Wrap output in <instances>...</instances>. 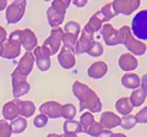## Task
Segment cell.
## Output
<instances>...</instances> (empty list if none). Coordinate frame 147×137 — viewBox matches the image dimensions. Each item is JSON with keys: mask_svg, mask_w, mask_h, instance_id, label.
I'll return each instance as SVG.
<instances>
[{"mask_svg": "<svg viewBox=\"0 0 147 137\" xmlns=\"http://www.w3.org/2000/svg\"><path fill=\"white\" fill-rule=\"evenodd\" d=\"M72 93L80 102V110L84 111L85 109H88L90 113H99L102 110L100 99L87 85L81 83L80 81H75L72 85Z\"/></svg>", "mask_w": 147, "mask_h": 137, "instance_id": "1", "label": "cell"}, {"mask_svg": "<svg viewBox=\"0 0 147 137\" xmlns=\"http://www.w3.org/2000/svg\"><path fill=\"white\" fill-rule=\"evenodd\" d=\"M131 33L139 40H147V9L139 11L131 21Z\"/></svg>", "mask_w": 147, "mask_h": 137, "instance_id": "2", "label": "cell"}, {"mask_svg": "<svg viewBox=\"0 0 147 137\" xmlns=\"http://www.w3.org/2000/svg\"><path fill=\"white\" fill-rule=\"evenodd\" d=\"M26 6H27V3L24 1V0H17V1H12L11 4H9L6 7V12H5L7 24L9 25L17 24L24 17Z\"/></svg>", "mask_w": 147, "mask_h": 137, "instance_id": "3", "label": "cell"}, {"mask_svg": "<svg viewBox=\"0 0 147 137\" xmlns=\"http://www.w3.org/2000/svg\"><path fill=\"white\" fill-rule=\"evenodd\" d=\"M63 33H64V31H63V28H60V27L52 28L49 37L44 40L42 47L50 54V56L54 55V54H57V53H59V50H60Z\"/></svg>", "mask_w": 147, "mask_h": 137, "instance_id": "4", "label": "cell"}, {"mask_svg": "<svg viewBox=\"0 0 147 137\" xmlns=\"http://www.w3.org/2000/svg\"><path fill=\"white\" fill-rule=\"evenodd\" d=\"M21 54V44L17 40L16 31H12L9 34V38L6 39V42L4 43V53L3 58L4 59H16Z\"/></svg>", "mask_w": 147, "mask_h": 137, "instance_id": "5", "label": "cell"}, {"mask_svg": "<svg viewBox=\"0 0 147 137\" xmlns=\"http://www.w3.org/2000/svg\"><path fill=\"white\" fill-rule=\"evenodd\" d=\"M16 36H17V40L21 44V48H24L25 50L31 53V50H33L38 40H37V36L34 34L33 31H31L30 28H25V30H16Z\"/></svg>", "mask_w": 147, "mask_h": 137, "instance_id": "6", "label": "cell"}, {"mask_svg": "<svg viewBox=\"0 0 147 137\" xmlns=\"http://www.w3.org/2000/svg\"><path fill=\"white\" fill-rule=\"evenodd\" d=\"M27 77L22 76L20 74L13 71L11 74V82H12V95L15 98L18 97H22L30 92V88L31 86L30 83L26 81Z\"/></svg>", "mask_w": 147, "mask_h": 137, "instance_id": "7", "label": "cell"}, {"mask_svg": "<svg viewBox=\"0 0 147 137\" xmlns=\"http://www.w3.org/2000/svg\"><path fill=\"white\" fill-rule=\"evenodd\" d=\"M112 5L117 15L123 13V15L129 16L140 7V0H117L112 3Z\"/></svg>", "mask_w": 147, "mask_h": 137, "instance_id": "8", "label": "cell"}, {"mask_svg": "<svg viewBox=\"0 0 147 137\" xmlns=\"http://www.w3.org/2000/svg\"><path fill=\"white\" fill-rule=\"evenodd\" d=\"M33 56H34V60L37 64V67L39 68L40 71H48L50 68V54L45 50L42 45L40 47H37L33 49Z\"/></svg>", "mask_w": 147, "mask_h": 137, "instance_id": "9", "label": "cell"}, {"mask_svg": "<svg viewBox=\"0 0 147 137\" xmlns=\"http://www.w3.org/2000/svg\"><path fill=\"white\" fill-rule=\"evenodd\" d=\"M124 45H125L126 49L130 52V54H132L134 56H142L147 50V45L144 42L132 37V34L126 37V39L124 40Z\"/></svg>", "mask_w": 147, "mask_h": 137, "instance_id": "10", "label": "cell"}, {"mask_svg": "<svg viewBox=\"0 0 147 137\" xmlns=\"http://www.w3.org/2000/svg\"><path fill=\"white\" fill-rule=\"evenodd\" d=\"M33 65H34V56H33V54L30 53V52H26L25 55L22 56L20 60H18L15 72H17V74H20V75L25 76V77H27L31 74L32 68H33Z\"/></svg>", "mask_w": 147, "mask_h": 137, "instance_id": "11", "label": "cell"}, {"mask_svg": "<svg viewBox=\"0 0 147 137\" xmlns=\"http://www.w3.org/2000/svg\"><path fill=\"white\" fill-rule=\"evenodd\" d=\"M93 36L94 33L91 30H88L87 27H84V31H81V36L79 37L77 40L76 48H75V53L76 54H84L87 53V49L91 45V43L93 42Z\"/></svg>", "mask_w": 147, "mask_h": 137, "instance_id": "12", "label": "cell"}, {"mask_svg": "<svg viewBox=\"0 0 147 137\" xmlns=\"http://www.w3.org/2000/svg\"><path fill=\"white\" fill-rule=\"evenodd\" d=\"M58 61L60 64V66L64 67L65 70H70L74 66L76 65V58H75V53L71 52L67 48H60L58 54Z\"/></svg>", "mask_w": 147, "mask_h": 137, "instance_id": "13", "label": "cell"}, {"mask_svg": "<svg viewBox=\"0 0 147 137\" xmlns=\"http://www.w3.org/2000/svg\"><path fill=\"white\" fill-rule=\"evenodd\" d=\"M61 107L63 105L58 102H45L39 107V111L47 118L59 119L61 118Z\"/></svg>", "mask_w": 147, "mask_h": 137, "instance_id": "14", "label": "cell"}, {"mask_svg": "<svg viewBox=\"0 0 147 137\" xmlns=\"http://www.w3.org/2000/svg\"><path fill=\"white\" fill-rule=\"evenodd\" d=\"M100 36L103 37L104 43L113 47V45H118V30H115L110 24H104L102 28L99 30Z\"/></svg>", "mask_w": 147, "mask_h": 137, "instance_id": "15", "label": "cell"}, {"mask_svg": "<svg viewBox=\"0 0 147 137\" xmlns=\"http://www.w3.org/2000/svg\"><path fill=\"white\" fill-rule=\"evenodd\" d=\"M99 124L102 125L103 130L110 131L112 129H114V127L120 126V118L112 111H104L102 115H100Z\"/></svg>", "mask_w": 147, "mask_h": 137, "instance_id": "16", "label": "cell"}, {"mask_svg": "<svg viewBox=\"0 0 147 137\" xmlns=\"http://www.w3.org/2000/svg\"><path fill=\"white\" fill-rule=\"evenodd\" d=\"M108 72V65L104 61H96L88 67L87 70V75L93 80H99L103 76L107 75Z\"/></svg>", "mask_w": 147, "mask_h": 137, "instance_id": "17", "label": "cell"}, {"mask_svg": "<svg viewBox=\"0 0 147 137\" xmlns=\"http://www.w3.org/2000/svg\"><path fill=\"white\" fill-rule=\"evenodd\" d=\"M118 64H119V67L124 71H132L137 67V65H139L137 59L130 53L121 54L120 58H119V60H118Z\"/></svg>", "mask_w": 147, "mask_h": 137, "instance_id": "18", "label": "cell"}, {"mask_svg": "<svg viewBox=\"0 0 147 137\" xmlns=\"http://www.w3.org/2000/svg\"><path fill=\"white\" fill-rule=\"evenodd\" d=\"M3 116H4V120H13L16 119L20 113H18V105H17V99H13V100H10V102L5 103L3 105Z\"/></svg>", "mask_w": 147, "mask_h": 137, "instance_id": "19", "label": "cell"}, {"mask_svg": "<svg viewBox=\"0 0 147 137\" xmlns=\"http://www.w3.org/2000/svg\"><path fill=\"white\" fill-rule=\"evenodd\" d=\"M121 85L127 89H137L141 86V79L137 74L127 72L121 77Z\"/></svg>", "mask_w": 147, "mask_h": 137, "instance_id": "20", "label": "cell"}, {"mask_svg": "<svg viewBox=\"0 0 147 137\" xmlns=\"http://www.w3.org/2000/svg\"><path fill=\"white\" fill-rule=\"evenodd\" d=\"M17 105H18V113L22 118H31L33 116V114L36 111V105L31 100H20L17 99Z\"/></svg>", "mask_w": 147, "mask_h": 137, "instance_id": "21", "label": "cell"}, {"mask_svg": "<svg viewBox=\"0 0 147 137\" xmlns=\"http://www.w3.org/2000/svg\"><path fill=\"white\" fill-rule=\"evenodd\" d=\"M47 19H48L49 26L52 27V28H57V27H59L64 22L65 16L60 15L59 12H57L53 7H49L47 10Z\"/></svg>", "mask_w": 147, "mask_h": 137, "instance_id": "22", "label": "cell"}, {"mask_svg": "<svg viewBox=\"0 0 147 137\" xmlns=\"http://www.w3.org/2000/svg\"><path fill=\"white\" fill-rule=\"evenodd\" d=\"M132 107L131 103H130V99L127 97H123L120 99H118V102L115 103V109L119 114H121L123 116L125 115H129V114H131L132 111Z\"/></svg>", "mask_w": 147, "mask_h": 137, "instance_id": "23", "label": "cell"}, {"mask_svg": "<svg viewBox=\"0 0 147 137\" xmlns=\"http://www.w3.org/2000/svg\"><path fill=\"white\" fill-rule=\"evenodd\" d=\"M63 130H64V135H77L82 132V126L80 121L66 120L63 125Z\"/></svg>", "mask_w": 147, "mask_h": 137, "instance_id": "24", "label": "cell"}, {"mask_svg": "<svg viewBox=\"0 0 147 137\" xmlns=\"http://www.w3.org/2000/svg\"><path fill=\"white\" fill-rule=\"evenodd\" d=\"M77 40H79V36H77V34L67 33V32H64V33H63V38H61L63 47L70 49L71 52H74V53H75V48H76Z\"/></svg>", "mask_w": 147, "mask_h": 137, "instance_id": "25", "label": "cell"}, {"mask_svg": "<svg viewBox=\"0 0 147 137\" xmlns=\"http://www.w3.org/2000/svg\"><path fill=\"white\" fill-rule=\"evenodd\" d=\"M97 13H98V16L100 17V19H102L103 24L104 22H107V21H110L113 17L117 16V12H115V10H114L112 3L105 4V5L100 9L99 11H97Z\"/></svg>", "mask_w": 147, "mask_h": 137, "instance_id": "26", "label": "cell"}, {"mask_svg": "<svg viewBox=\"0 0 147 137\" xmlns=\"http://www.w3.org/2000/svg\"><path fill=\"white\" fill-rule=\"evenodd\" d=\"M146 98H147V94L142 89H135V91H132L131 94H130V97H129L132 107H141L142 104L145 103Z\"/></svg>", "mask_w": 147, "mask_h": 137, "instance_id": "27", "label": "cell"}, {"mask_svg": "<svg viewBox=\"0 0 147 137\" xmlns=\"http://www.w3.org/2000/svg\"><path fill=\"white\" fill-rule=\"evenodd\" d=\"M10 126L13 134H21V132H24L27 129V119L22 116H17L10 122Z\"/></svg>", "mask_w": 147, "mask_h": 137, "instance_id": "28", "label": "cell"}, {"mask_svg": "<svg viewBox=\"0 0 147 137\" xmlns=\"http://www.w3.org/2000/svg\"><path fill=\"white\" fill-rule=\"evenodd\" d=\"M104 24H103V21H102V19L98 16V13L96 12L93 16L90 19V21L87 22V25H86V27L88 30H91L93 33H96L97 31H99L100 28H102V26H103Z\"/></svg>", "mask_w": 147, "mask_h": 137, "instance_id": "29", "label": "cell"}, {"mask_svg": "<svg viewBox=\"0 0 147 137\" xmlns=\"http://www.w3.org/2000/svg\"><path fill=\"white\" fill-rule=\"evenodd\" d=\"M70 4H71V0H57V1L52 3L50 7H53L54 10L57 12H59L60 15L65 16L66 10H67V7L70 6Z\"/></svg>", "mask_w": 147, "mask_h": 137, "instance_id": "30", "label": "cell"}, {"mask_svg": "<svg viewBox=\"0 0 147 137\" xmlns=\"http://www.w3.org/2000/svg\"><path fill=\"white\" fill-rule=\"evenodd\" d=\"M103 53H104L103 45L99 42H96V40H93V42L91 43V45L88 47V49H87V54L92 58H98V56L102 55Z\"/></svg>", "mask_w": 147, "mask_h": 137, "instance_id": "31", "label": "cell"}, {"mask_svg": "<svg viewBox=\"0 0 147 137\" xmlns=\"http://www.w3.org/2000/svg\"><path fill=\"white\" fill-rule=\"evenodd\" d=\"M77 113V109L74 104H65L61 107V116L66 120H72Z\"/></svg>", "mask_w": 147, "mask_h": 137, "instance_id": "32", "label": "cell"}, {"mask_svg": "<svg viewBox=\"0 0 147 137\" xmlns=\"http://www.w3.org/2000/svg\"><path fill=\"white\" fill-rule=\"evenodd\" d=\"M93 122H94V118H93V114L92 113L86 111V113L82 114L80 116V124L82 126V132H85Z\"/></svg>", "mask_w": 147, "mask_h": 137, "instance_id": "33", "label": "cell"}, {"mask_svg": "<svg viewBox=\"0 0 147 137\" xmlns=\"http://www.w3.org/2000/svg\"><path fill=\"white\" fill-rule=\"evenodd\" d=\"M136 124L137 121L135 119V115H131V114L123 116V119H120V126L125 130H131L132 127L136 126Z\"/></svg>", "mask_w": 147, "mask_h": 137, "instance_id": "34", "label": "cell"}, {"mask_svg": "<svg viewBox=\"0 0 147 137\" xmlns=\"http://www.w3.org/2000/svg\"><path fill=\"white\" fill-rule=\"evenodd\" d=\"M63 31L67 32V33H74V34L80 36V33H81V26H80L79 22L70 21V22H67V24L65 25V27H64Z\"/></svg>", "mask_w": 147, "mask_h": 137, "instance_id": "35", "label": "cell"}, {"mask_svg": "<svg viewBox=\"0 0 147 137\" xmlns=\"http://www.w3.org/2000/svg\"><path fill=\"white\" fill-rule=\"evenodd\" d=\"M103 131V127H102V125L99 124V122H97V121H94L93 124H92L88 129H87L86 131H85V134H87V135H90V136H92V137H97L100 132Z\"/></svg>", "mask_w": 147, "mask_h": 137, "instance_id": "36", "label": "cell"}, {"mask_svg": "<svg viewBox=\"0 0 147 137\" xmlns=\"http://www.w3.org/2000/svg\"><path fill=\"white\" fill-rule=\"evenodd\" d=\"M130 34H132V33H131V30L129 26H123L120 30H118V44H124V40Z\"/></svg>", "mask_w": 147, "mask_h": 137, "instance_id": "37", "label": "cell"}, {"mask_svg": "<svg viewBox=\"0 0 147 137\" xmlns=\"http://www.w3.org/2000/svg\"><path fill=\"white\" fill-rule=\"evenodd\" d=\"M12 134L11 126L6 120H0V137H10Z\"/></svg>", "mask_w": 147, "mask_h": 137, "instance_id": "38", "label": "cell"}, {"mask_svg": "<svg viewBox=\"0 0 147 137\" xmlns=\"http://www.w3.org/2000/svg\"><path fill=\"white\" fill-rule=\"evenodd\" d=\"M48 124V118L44 115V114H38L34 119H33V125L37 129H42L45 125Z\"/></svg>", "mask_w": 147, "mask_h": 137, "instance_id": "39", "label": "cell"}, {"mask_svg": "<svg viewBox=\"0 0 147 137\" xmlns=\"http://www.w3.org/2000/svg\"><path fill=\"white\" fill-rule=\"evenodd\" d=\"M135 119L137 121V124H147V107L142 108L140 111L136 113Z\"/></svg>", "mask_w": 147, "mask_h": 137, "instance_id": "40", "label": "cell"}, {"mask_svg": "<svg viewBox=\"0 0 147 137\" xmlns=\"http://www.w3.org/2000/svg\"><path fill=\"white\" fill-rule=\"evenodd\" d=\"M7 38V32L3 26H0V43H5Z\"/></svg>", "mask_w": 147, "mask_h": 137, "instance_id": "41", "label": "cell"}, {"mask_svg": "<svg viewBox=\"0 0 147 137\" xmlns=\"http://www.w3.org/2000/svg\"><path fill=\"white\" fill-rule=\"evenodd\" d=\"M141 80H142V81H141V89L147 94V74L142 76Z\"/></svg>", "mask_w": 147, "mask_h": 137, "instance_id": "42", "label": "cell"}, {"mask_svg": "<svg viewBox=\"0 0 147 137\" xmlns=\"http://www.w3.org/2000/svg\"><path fill=\"white\" fill-rule=\"evenodd\" d=\"M72 4L77 7H84L87 5V0H74Z\"/></svg>", "mask_w": 147, "mask_h": 137, "instance_id": "43", "label": "cell"}, {"mask_svg": "<svg viewBox=\"0 0 147 137\" xmlns=\"http://www.w3.org/2000/svg\"><path fill=\"white\" fill-rule=\"evenodd\" d=\"M112 134L113 132L112 131H108V130H103L102 132H100V134L97 136V137H110L112 136Z\"/></svg>", "mask_w": 147, "mask_h": 137, "instance_id": "44", "label": "cell"}, {"mask_svg": "<svg viewBox=\"0 0 147 137\" xmlns=\"http://www.w3.org/2000/svg\"><path fill=\"white\" fill-rule=\"evenodd\" d=\"M7 1L6 0H0V11H3V10H5V9L7 7Z\"/></svg>", "mask_w": 147, "mask_h": 137, "instance_id": "45", "label": "cell"}, {"mask_svg": "<svg viewBox=\"0 0 147 137\" xmlns=\"http://www.w3.org/2000/svg\"><path fill=\"white\" fill-rule=\"evenodd\" d=\"M110 137H126V135H123V134H112Z\"/></svg>", "mask_w": 147, "mask_h": 137, "instance_id": "46", "label": "cell"}, {"mask_svg": "<svg viewBox=\"0 0 147 137\" xmlns=\"http://www.w3.org/2000/svg\"><path fill=\"white\" fill-rule=\"evenodd\" d=\"M3 53H4V43H0V58L3 56Z\"/></svg>", "mask_w": 147, "mask_h": 137, "instance_id": "47", "label": "cell"}, {"mask_svg": "<svg viewBox=\"0 0 147 137\" xmlns=\"http://www.w3.org/2000/svg\"><path fill=\"white\" fill-rule=\"evenodd\" d=\"M47 137H63V135H59V134H49Z\"/></svg>", "mask_w": 147, "mask_h": 137, "instance_id": "48", "label": "cell"}, {"mask_svg": "<svg viewBox=\"0 0 147 137\" xmlns=\"http://www.w3.org/2000/svg\"><path fill=\"white\" fill-rule=\"evenodd\" d=\"M63 137H77L76 135H63Z\"/></svg>", "mask_w": 147, "mask_h": 137, "instance_id": "49", "label": "cell"}]
</instances>
